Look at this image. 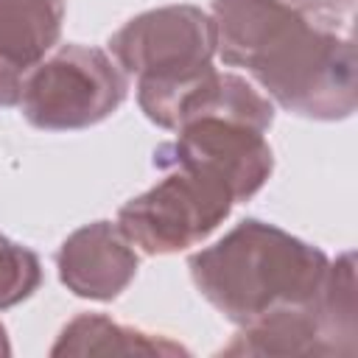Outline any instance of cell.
<instances>
[{
	"label": "cell",
	"instance_id": "obj_1",
	"mask_svg": "<svg viewBox=\"0 0 358 358\" xmlns=\"http://www.w3.org/2000/svg\"><path fill=\"white\" fill-rule=\"evenodd\" d=\"M213 25L215 53L243 67L271 103L310 120L355 112L350 28L319 22L291 0H213Z\"/></svg>",
	"mask_w": 358,
	"mask_h": 358
},
{
	"label": "cell",
	"instance_id": "obj_2",
	"mask_svg": "<svg viewBox=\"0 0 358 358\" xmlns=\"http://www.w3.org/2000/svg\"><path fill=\"white\" fill-rule=\"evenodd\" d=\"M201 296L238 327L274 310L308 305L327 277V255L291 232L246 218L221 241L190 257Z\"/></svg>",
	"mask_w": 358,
	"mask_h": 358
},
{
	"label": "cell",
	"instance_id": "obj_3",
	"mask_svg": "<svg viewBox=\"0 0 358 358\" xmlns=\"http://www.w3.org/2000/svg\"><path fill=\"white\" fill-rule=\"evenodd\" d=\"M129 95L117 62L87 45H62L22 81V117L45 131H76L106 120Z\"/></svg>",
	"mask_w": 358,
	"mask_h": 358
},
{
	"label": "cell",
	"instance_id": "obj_4",
	"mask_svg": "<svg viewBox=\"0 0 358 358\" xmlns=\"http://www.w3.org/2000/svg\"><path fill=\"white\" fill-rule=\"evenodd\" d=\"M165 176L117 213L120 232L145 255H173L201 243L232 210L229 185L187 162L162 168Z\"/></svg>",
	"mask_w": 358,
	"mask_h": 358
},
{
	"label": "cell",
	"instance_id": "obj_5",
	"mask_svg": "<svg viewBox=\"0 0 358 358\" xmlns=\"http://www.w3.org/2000/svg\"><path fill=\"white\" fill-rule=\"evenodd\" d=\"M355 257L344 252L327 266L319 296L308 305L274 310L221 350L224 355H355Z\"/></svg>",
	"mask_w": 358,
	"mask_h": 358
},
{
	"label": "cell",
	"instance_id": "obj_6",
	"mask_svg": "<svg viewBox=\"0 0 358 358\" xmlns=\"http://www.w3.org/2000/svg\"><path fill=\"white\" fill-rule=\"evenodd\" d=\"M109 50L137 84H176L213 67L215 25L196 6H162L131 17L112 34Z\"/></svg>",
	"mask_w": 358,
	"mask_h": 358
},
{
	"label": "cell",
	"instance_id": "obj_7",
	"mask_svg": "<svg viewBox=\"0 0 358 358\" xmlns=\"http://www.w3.org/2000/svg\"><path fill=\"white\" fill-rule=\"evenodd\" d=\"M263 134L229 117H193L176 129V140L154 151V168L162 171L176 162L199 165L221 176L235 201H246L266 185L274 168V154Z\"/></svg>",
	"mask_w": 358,
	"mask_h": 358
},
{
	"label": "cell",
	"instance_id": "obj_8",
	"mask_svg": "<svg viewBox=\"0 0 358 358\" xmlns=\"http://www.w3.org/2000/svg\"><path fill=\"white\" fill-rule=\"evenodd\" d=\"M56 266L67 291L84 299L109 302L134 280L140 257L117 224L92 221L62 243Z\"/></svg>",
	"mask_w": 358,
	"mask_h": 358
},
{
	"label": "cell",
	"instance_id": "obj_9",
	"mask_svg": "<svg viewBox=\"0 0 358 358\" xmlns=\"http://www.w3.org/2000/svg\"><path fill=\"white\" fill-rule=\"evenodd\" d=\"M64 0H0V106H17L28 73L56 48Z\"/></svg>",
	"mask_w": 358,
	"mask_h": 358
},
{
	"label": "cell",
	"instance_id": "obj_10",
	"mask_svg": "<svg viewBox=\"0 0 358 358\" xmlns=\"http://www.w3.org/2000/svg\"><path fill=\"white\" fill-rule=\"evenodd\" d=\"M50 355H187L165 336L123 327L103 313H81L59 333Z\"/></svg>",
	"mask_w": 358,
	"mask_h": 358
},
{
	"label": "cell",
	"instance_id": "obj_11",
	"mask_svg": "<svg viewBox=\"0 0 358 358\" xmlns=\"http://www.w3.org/2000/svg\"><path fill=\"white\" fill-rule=\"evenodd\" d=\"M42 282L39 257L0 232V310L28 299Z\"/></svg>",
	"mask_w": 358,
	"mask_h": 358
},
{
	"label": "cell",
	"instance_id": "obj_12",
	"mask_svg": "<svg viewBox=\"0 0 358 358\" xmlns=\"http://www.w3.org/2000/svg\"><path fill=\"white\" fill-rule=\"evenodd\" d=\"M313 20L319 22H327V25H336L338 22H347L350 25V17H352V6L355 0H296Z\"/></svg>",
	"mask_w": 358,
	"mask_h": 358
},
{
	"label": "cell",
	"instance_id": "obj_13",
	"mask_svg": "<svg viewBox=\"0 0 358 358\" xmlns=\"http://www.w3.org/2000/svg\"><path fill=\"white\" fill-rule=\"evenodd\" d=\"M11 347H8V338H6V327L0 324V355H8Z\"/></svg>",
	"mask_w": 358,
	"mask_h": 358
},
{
	"label": "cell",
	"instance_id": "obj_14",
	"mask_svg": "<svg viewBox=\"0 0 358 358\" xmlns=\"http://www.w3.org/2000/svg\"><path fill=\"white\" fill-rule=\"evenodd\" d=\"M291 3H296V0H291ZM296 6H299V3H296Z\"/></svg>",
	"mask_w": 358,
	"mask_h": 358
}]
</instances>
